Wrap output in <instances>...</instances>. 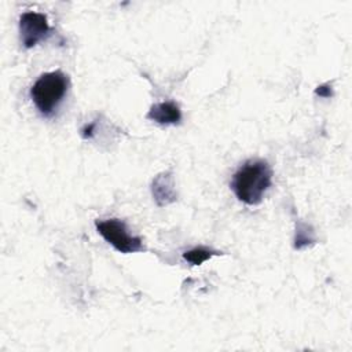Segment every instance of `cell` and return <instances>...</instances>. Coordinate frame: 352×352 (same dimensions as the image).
Returning a JSON list of instances; mask_svg holds the SVG:
<instances>
[{"mask_svg":"<svg viewBox=\"0 0 352 352\" xmlns=\"http://www.w3.org/2000/svg\"><path fill=\"white\" fill-rule=\"evenodd\" d=\"M271 183L272 170L270 165L263 160H249L234 173L231 188L239 201L248 205H257L271 187Z\"/></svg>","mask_w":352,"mask_h":352,"instance_id":"cell-1","label":"cell"},{"mask_svg":"<svg viewBox=\"0 0 352 352\" xmlns=\"http://www.w3.org/2000/svg\"><path fill=\"white\" fill-rule=\"evenodd\" d=\"M67 88L69 77L63 72H48L41 74L32 85L30 98L44 117H51L63 100Z\"/></svg>","mask_w":352,"mask_h":352,"instance_id":"cell-2","label":"cell"},{"mask_svg":"<svg viewBox=\"0 0 352 352\" xmlns=\"http://www.w3.org/2000/svg\"><path fill=\"white\" fill-rule=\"evenodd\" d=\"M98 232L121 253H135L144 250L143 242L139 236H133L128 232V228L122 220L107 219L96 220Z\"/></svg>","mask_w":352,"mask_h":352,"instance_id":"cell-3","label":"cell"},{"mask_svg":"<svg viewBox=\"0 0 352 352\" xmlns=\"http://www.w3.org/2000/svg\"><path fill=\"white\" fill-rule=\"evenodd\" d=\"M19 33L23 47L32 48L50 37L51 28L44 14L28 11L19 18Z\"/></svg>","mask_w":352,"mask_h":352,"instance_id":"cell-4","label":"cell"},{"mask_svg":"<svg viewBox=\"0 0 352 352\" xmlns=\"http://www.w3.org/2000/svg\"><path fill=\"white\" fill-rule=\"evenodd\" d=\"M147 118L162 125L179 124L182 120V113L175 102H161L155 103L147 113Z\"/></svg>","mask_w":352,"mask_h":352,"instance_id":"cell-5","label":"cell"},{"mask_svg":"<svg viewBox=\"0 0 352 352\" xmlns=\"http://www.w3.org/2000/svg\"><path fill=\"white\" fill-rule=\"evenodd\" d=\"M214 254H219V253H217V252H213V250H210V249H208V248L198 246V248H194V249H191V250H188V252H184L183 257H184L188 263H191L192 265H199V264H202L204 261L209 260V258H210L212 256H214Z\"/></svg>","mask_w":352,"mask_h":352,"instance_id":"cell-6","label":"cell"},{"mask_svg":"<svg viewBox=\"0 0 352 352\" xmlns=\"http://www.w3.org/2000/svg\"><path fill=\"white\" fill-rule=\"evenodd\" d=\"M315 94L319 95V96H322V98H330V96L333 95L330 84H322V85H319V87L315 89Z\"/></svg>","mask_w":352,"mask_h":352,"instance_id":"cell-7","label":"cell"}]
</instances>
